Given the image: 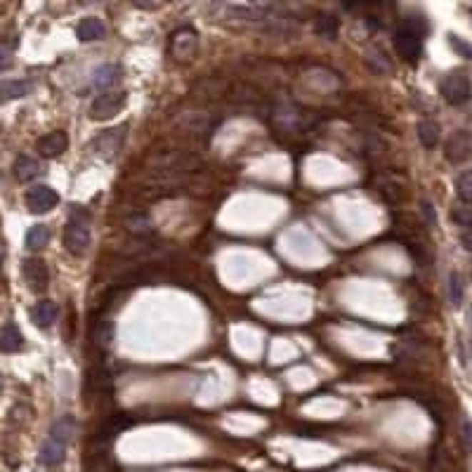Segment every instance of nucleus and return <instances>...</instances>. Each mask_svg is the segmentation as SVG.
<instances>
[{"instance_id": "28", "label": "nucleus", "mask_w": 472, "mask_h": 472, "mask_svg": "<svg viewBox=\"0 0 472 472\" xmlns=\"http://www.w3.org/2000/svg\"><path fill=\"white\" fill-rule=\"evenodd\" d=\"M0 388H3V376H0Z\"/></svg>"}, {"instance_id": "2", "label": "nucleus", "mask_w": 472, "mask_h": 472, "mask_svg": "<svg viewBox=\"0 0 472 472\" xmlns=\"http://www.w3.org/2000/svg\"><path fill=\"white\" fill-rule=\"evenodd\" d=\"M428 34V24L423 17H404L394 31V48L404 61H418L423 52V38Z\"/></svg>"}, {"instance_id": "24", "label": "nucleus", "mask_w": 472, "mask_h": 472, "mask_svg": "<svg viewBox=\"0 0 472 472\" xmlns=\"http://www.w3.org/2000/svg\"><path fill=\"white\" fill-rule=\"evenodd\" d=\"M448 41H451V48H453L456 52H461V55L466 57V59H472V45H470V43L461 41L458 36H451Z\"/></svg>"}, {"instance_id": "13", "label": "nucleus", "mask_w": 472, "mask_h": 472, "mask_svg": "<svg viewBox=\"0 0 472 472\" xmlns=\"http://www.w3.org/2000/svg\"><path fill=\"white\" fill-rule=\"evenodd\" d=\"M177 45H180V50L173 52V55L177 59H189L191 55H194V50H196V34L191 29L177 31V34L173 36V41H170V50H175Z\"/></svg>"}, {"instance_id": "9", "label": "nucleus", "mask_w": 472, "mask_h": 472, "mask_svg": "<svg viewBox=\"0 0 472 472\" xmlns=\"http://www.w3.org/2000/svg\"><path fill=\"white\" fill-rule=\"evenodd\" d=\"M121 76H123V69L119 64H102L92 71V85L102 92H111L114 85L121 83Z\"/></svg>"}, {"instance_id": "27", "label": "nucleus", "mask_w": 472, "mask_h": 472, "mask_svg": "<svg viewBox=\"0 0 472 472\" xmlns=\"http://www.w3.org/2000/svg\"><path fill=\"white\" fill-rule=\"evenodd\" d=\"M461 243H463V248H466L468 253H472V227L461 231Z\"/></svg>"}, {"instance_id": "15", "label": "nucleus", "mask_w": 472, "mask_h": 472, "mask_svg": "<svg viewBox=\"0 0 472 472\" xmlns=\"http://www.w3.org/2000/svg\"><path fill=\"white\" fill-rule=\"evenodd\" d=\"M34 90L31 81H0V102H12V99L26 97Z\"/></svg>"}, {"instance_id": "16", "label": "nucleus", "mask_w": 472, "mask_h": 472, "mask_svg": "<svg viewBox=\"0 0 472 472\" xmlns=\"http://www.w3.org/2000/svg\"><path fill=\"white\" fill-rule=\"evenodd\" d=\"M41 175V166H38L36 159L26 156V154H21L14 161V177H17L19 182H31L36 180V177Z\"/></svg>"}, {"instance_id": "11", "label": "nucleus", "mask_w": 472, "mask_h": 472, "mask_svg": "<svg viewBox=\"0 0 472 472\" xmlns=\"http://www.w3.org/2000/svg\"><path fill=\"white\" fill-rule=\"evenodd\" d=\"M24 347V336L17 323L7 321L3 328H0V352L3 354H14Z\"/></svg>"}, {"instance_id": "17", "label": "nucleus", "mask_w": 472, "mask_h": 472, "mask_svg": "<svg viewBox=\"0 0 472 472\" xmlns=\"http://www.w3.org/2000/svg\"><path fill=\"white\" fill-rule=\"evenodd\" d=\"M439 126L435 121L425 119L418 123V139H421V144L425 146V149H435V146L439 144Z\"/></svg>"}, {"instance_id": "8", "label": "nucleus", "mask_w": 472, "mask_h": 472, "mask_svg": "<svg viewBox=\"0 0 472 472\" xmlns=\"http://www.w3.org/2000/svg\"><path fill=\"white\" fill-rule=\"evenodd\" d=\"M66 146H69L66 133L64 130H55V133H48V135H43L41 139H38L36 151L45 159H57L66 151Z\"/></svg>"}, {"instance_id": "29", "label": "nucleus", "mask_w": 472, "mask_h": 472, "mask_svg": "<svg viewBox=\"0 0 472 472\" xmlns=\"http://www.w3.org/2000/svg\"><path fill=\"white\" fill-rule=\"evenodd\" d=\"M470 319H472V312H470Z\"/></svg>"}, {"instance_id": "12", "label": "nucleus", "mask_w": 472, "mask_h": 472, "mask_svg": "<svg viewBox=\"0 0 472 472\" xmlns=\"http://www.w3.org/2000/svg\"><path fill=\"white\" fill-rule=\"evenodd\" d=\"M76 36H79V41H83V43L102 41V38L106 36V26L99 17H85L79 24V29H76Z\"/></svg>"}, {"instance_id": "10", "label": "nucleus", "mask_w": 472, "mask_h": 472, "mask_svg": "<svg viewBox=\"0 0 472 472\" xmlns=\"http://www.w3.org/2000/svg\"><path fill=\"white\" fill-rule=\"evenodd\" d=\"M57 316H59V307L57 303H52V300H41V303H36L31 307V321H34L38 328H50L52 323L57 321Z\"/></svg>"}, {"instance_id": "6", "label": "nucleus", "mask_w": 472, "mask_h": 472, "mask_svg": "<svg viewBox=\"0 0 472 472\" xmlns=\"http://www.w3.org/2000/svg\"><path fill=\"white\" fill-rule=\"evenodd\" d=\"M59 204V194L48 184H36L26 191V206L31 213L41 215V213H48L52 211Z\"/></svg>"}, {"instance_id": "14", "label": "nucleus", "mask_w": 472, "mask_h": 472, "mask_svg": "<svg viewBox=\"0 0 472 472\" xmlns=\"http://www.w3.org/2000/svg\"><path fill=\"white\" fill-rule=\"evenodd\" d=\"M470 151V137L468 133H463V130H458V133H453L451 139L446 142V159L451 161V164H458V161H463L468 156Z\"/></svg>"}, {"instance_id": "19", "label": "nucleus", "mask_w": 472, "mask_h": 472, "mask_svg": "<svg viewBox=\"0 0 472 472\" xmlns=\"http://www.w3.org/2000/svg\"><path fill=\"white\" fill-rule=\"evenodd\" d=\"M456 194H458L461 204L472 206V170H466V173L458 175V180H456Z\"/></svg>"}, {"instance_id": "20", "label": "nucleus", "mask_w": 472, "mask_h": 472, "mask_svg": "<svg viewBox=\"0 0 472 472\" xmlns=\"http://www.w3.org/2000/svg\"><path fill=\"white\" fill-rule=\"evenodd\" d=\"M451 220L458 224V227L470 229L472 227V206H468V204H453Z\"/></svg>"}, {"instance_id": "21", "label": "nucleus", "mask_w": 472, "mask_h": 472, "mask_svg": "<svg viewBox=\"0 0 472 472\" xmlns=\"http://www.w3.org/2000/svg\"><path fill=\"white\" fill-rule=\"evenodd\" d=\"M463 293H466V288H463V278L458 272H451L448 274V300H451L453 307H458L463 303Z\"/></svg>"}, {"instance_id": "7", "label": "nucleus", "mask_w": 472, "mask_h": 472, "mask_svg": "<svg viewBox=\"0 0 472 472\" xmlns=\"http://www.w3.org/2000/svg\"><path fill=\"white\" fill-rule=\"evenodd\" d=\"M21 272H24V278H26V283H29L31 291L43 293L45 288H48L50 272H48V267H45L43 260H38V258L24 260V267H21Z\"/></svg>"}, {"instance_id": "18", "label": "nucleus", "mask_w": 472, "mask_h": 472, "mask_svg": "<svg viewBox=\"0 0 472 472\" xmlns=\"http://www.w3.org/2000/svg\"><path fill=\"white\" fill-rule=\"evenodd\" d=\"M48 241H50V227H45V224H34V227L26 231L29 251H41L48 246Z\"/></svg>"}, {"instance_id": "1", "label": "nucleus", "mask_w": 472, "mask_h": 472, "mask_svg": "<svg viewBox=\"0 0 472 472\" xmlns=\"http://www.w3.org/2000/svg\"><path fill=\"white\" fill-rule=\"evenodd\" d=\"M74 418L71 416H64L59 418V421L52 425L48 437H45V442L41 446V463L45 468L50 470H57L61 463L66 458V448H69V442H71V435H74Z\"/></svg>"}, {"instance_id": "26", "label": "nucleus", "mask_w": 472, "mask_h": 472, "mask_svg": "<svg viewBox=\"0 0 472 472\" xmlns=\"http://www.w3.org/2000/svg\"><path fill=\"white\" fill-rule=\"evenodd\" d=\"M10 66H12V48L0 43V71H5Z\"/></svg>"}, {"instance_id": "23", "label": "nucleus", "mask_w": 472, "mask_h": 472, "mask_svg": "<svg viewBox=\"0 0 472 472\" xmlns=\"http://www.w3.org/2000/svg\"><path fill=\"white\" fill-rule=\"evenodd\" d=\"M461 444H463V451L472 453V421L470 418H463L461 421Z\"/></svg>"}, {"instance_id": "4", "label": "nucleus", "mask_w": 472, "mask_h": 472, "mask_svg": "<svg viewBox=\"0 0 472 472\" xmlns=\"http://www.w3.org/2000/svg\"><path fill=\"white\" fill-rule=\"evenodd\" d=\"M439 90H442V97L446 99V102L453 104V106H461V104L470 102L472 83H470L468 71H463V69H453V71H448L444 76L442 85H439Z\"/></svg>"}, {"instance_id": "25", "label": "nucleus", "mask_w": 472, "mask_h": 472, "mask_svg": "<svg viewBox=\"0 0 472 472\" xmlns=\"http://www.w3.org/2000/svg\"><path fill=\"white\" fill-rule=\"evenodd\" d=\"M421 208H423V218H425V222H428L430 227H437V213H435V208H432V204H428V201H423Z\"/></svg>"}, {"instance_id": "5", "label": "nucleus", "mask_w": 472, "mask_h": 472, "mask_svg": "<svg viewBox=\"0 0 472 472\" xmlns=\"http://www.w3.org/2000/svg\"><path fill=\"white\" fill-rule=\"evenodd\" d=\"M128 102V92H102L99 97H95V102L90 104V119L92 121H109L116 114H121V109Z\"/></svg>"}, {"instance_id": "3", "label": "nucleus", "mask_w": 472, "mask_h": 472, "mask_svg": "<svg viewBox=\"0 0 472 472\" xmlns=\"http://www.w3.org/2000/svg\"><path fill=\"white\" fill-rule=\"evenodd\" d=\"M90 213L81 206L71 208V215H69L66 222V231H64V246L66 251L81 258V255L88 253L90 241H92V231H90Z\"/></svg>"}, {"instance_id": "22", "label": "nucleus", "mask_w": 472, "mask_h": 472, "mask_svg": "<svg viewBox=\"0 0 472 472\" xmlns=\"http://www.w3.org/2000/svg\"><path fill=\"white\" fill-rule=\"evenodd\" d=\"M316 34L323 36V38H333L338 34V19L336 17H328V14H323V17L316 21Z\"/></svg>"}]
</instances>
